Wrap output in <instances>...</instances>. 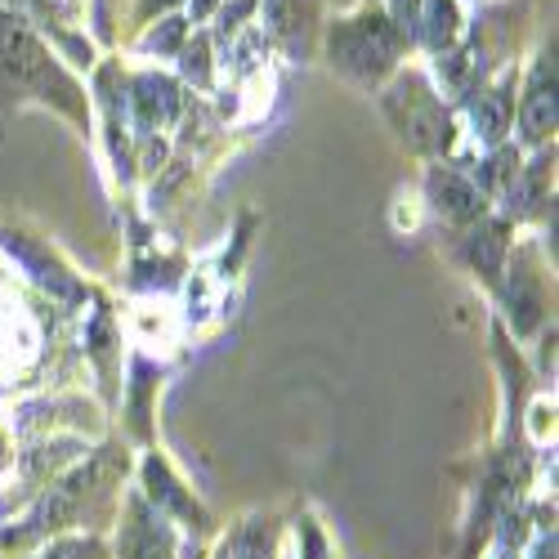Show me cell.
<instances>
[{
	"instance_id": "6da1fadb",
	"label": "cell",
	"mask_w": 559,
	"mask_h": 559,
	"mask_svg": "<svg viewBox=\"0 0 559 559\" xmlns=\"http://www.w3.org/2000/svg\"><path fill=\"white\" fill-rule=\"evenodd\" d=\"M332 55L345 72L354 76H381L394 59V27L381 10H367L358 14L349 27H341L332 36Z\"/></svg>"
},
{
	"instance_id": "7a4b0ae2",
	"label": "cell",
	"mask_w": 559,
	"mask_h": 559,
	"mask_svg": "<svg viewBox=\"0 0 559 559\" xmlns=\"http://www.w3.org/2000/svg\"><path fill=\"white\" fill-rule=\"evenodd\" d=\"M399 95H407V112H399V108H394V112H399L403 134L412 139V144H416V148H448V144H452V121L435 108V99L426 95V90L416 85V81H407Z\"/></svg>"
},
{
	"instance_id": "3957f363",
	"label": "cell",
	"mask_w": 559,
	"mask_h": 559,
	"mask_svg": "<svg viewBox=\"0 0 559 559\" xmlns=\"http://www.w3.org/2000/svg\"><path fill=\"white\" fill-rule=\"evenodd\" d=\"M555 130V63L542 59L537 76L528 85V99H524V134L528 139H546Z\"/></svg>"
},
{
	"instance_id": "277c9868",
	"label": "cell",
	"mask_w": 559,
	"mask_h": 559,
	"mask_svg": "<svg viewBox=\"0 0 559 559\" xmlns=\"http://www.w3.org/2000/svg\"><path fill=\"white\" fill-rule=\"evenodd\" d=\"M430 193H435V202L448 211V215H456V219H475L479 211H484V202H479V193H475V183H465V179H456V175H430Z\"/></svg>"
},
{
	"instance_id": "5b68a950",
	"label": "cell",
	"mask_w": 559,
	"mask_h": 559,
	"mask_svg": "<svg viewBox=\"0 0 559 559\" xmlns=\"http://www.w3.org/2000/svg\"><path fill=\"white\" fill-rule=\"evenodd\" d=\"M139 90V117H144V126H153V121H166L170 112H175V85L170 81H162V76H144L134 85Z\"/></svg>"
},
{
	"instance_id": "8992f818",
	"label": "cell",
	"mask_w": 559,
	"mask_h": 559,
	"mask_svg": "<svg viewBox=\"0 0 559 559\" xmlns=\"http://www.w3.org/2000/svg\"><path fill=\"white\" fill-rule=\"evenodd\" d=\"M475 126L484 139H501V130L510 126V95L506 90H492V95H484L475 104Z\"/></svg>"
},
{
	"instance_id": "52a82bcc",
	"label": "cell",
	"mask_w": 559,
	"mask_h": 559,
	"mask_svg": "<svg viewBox=\"0 0 559 559\" xmlns=\"http://www.w3.org/2000/svg\"><path fill=\"white\" fill-rule=\"evenodd\" d=\"M426 40L435 45V50H443V45L456 36V5L452 0H426Z\"/></svg>"
},
{
	"instance_id": "ba28073f",
	"label": "cell",
	"mask_w": 559,
	"mask_h": 559,
	"mask_svg": "<svg viewBox=\"0 0 559 559\" xmlns=\"http://www.w3.org/2000/svg\"><path fill=\"white\" fill-rule=\"evenodd\" d=\"M130 559H170V537L157 524H139L130 537Z\"/></svg>"
},
{
	"instance_id": "9c48e42d",
	"label": "cell",
	"mask_w": 559,
	"mask_h": 559,
	"mask_svg": "<svg viewBox=\"0 0 559 559\" xmlns=\"http://www.w3.org/2000/svg\"><path fill=\"white\" fill-rule=\"evenodd\" d=\"M501 228L492 224V228H484V238L475 233V242H471V255H475V264L484 269V273H497V264H501Z\"/></svg>"
},
{
	"instance_id": "30bf717a",
	"label": "cell",
	"mask_w": 559,
	"mask_h": 559,
	"mask_svg": "<svg viewBox=\"0 0 559 559\" xmlns=\"http://www.w3.org/2000/svg\"><path fill=\"white\" fill-rule=\"evenodd\" d=\"M183 72H189L198 85L211 81V68H206V40H193V50H183Z\"/></svg>"
},
{
	"instance_id": "8fae6325",
	"label": "cell",
	"mask_w": 559,
	"mask_h": 559,
	"mask_svg": "<svg viewBox=\"0 0 559 559\" xmlns=\"http://www.w3.org/2000/svg\"><path fill=\"white\" fill-rule=\"evenodd\" d=\"M179 36H183V19H166L162 32L148 36V45H157V50H170V45H179Z\"/></svg>"
},
{
	"instance_id": "7c38bea8",
	"label": "cell",
	"mask_w": 559,
	"mask_h": 559,
	"mask_svg": "<svg viewBox=\"0 0 559 559\" xmlns=\"http://www.w3.org/2000/svg\"><path fill=\"white\" fill-rule=\"evenodd\" d=\"M228 559H264V546L255 542V537H242L238 546H233V555Z\"/></svg>"
},
{
	"instance_id": "4fadbf2b",
	"label": "cell",
	"mask_w": 559,
	"mask_h": 559,
	"mask_svg": "<svg viewBox=\"0 0 559 559\" xmlns=\"http://www.w3.org/2000/svg\"><path fill=\"white\" fill-rule=\"evenodd\" d=\"M211 5H215V0H193V19H206V14H211Z\"/></svg>"
},
{
	"instance_id": "5bb4252c",
	"label": "cell",
	"mask_w": 559,
	"mask_h": 559,
	"mask_svg": "<svg viewBox=\"0 0 559 559\" xmlns=\"http://www.w3.org/2000/svg\"><path fill=\"white\" fill-rule=\"evenodd\" d=\"M153 5H175V0H148V10H153Z\"/></svg>"
},
{
	"instance_id": "9a60e30c",
	"label": "cell",
	"mask_w": 559,
	"mask_h": 559,
	"mask_svg": "<svg viewBox=\"0 0 559 559\" xmlns=\"http://www.w3.org/2000/svg\"><path fill=\"white\" fill-rule=\"evenodd\" d=\"M59 5H72V0H59Z\"/></svg>"
},
{
	"instance_id": "2e32d148",
	"label": "cell",
	"mask_w": 559,
	"mask_h": 559,
	"mask_svg": "<svg viewBox=\"0 0 559 559\" xmlns=\"http://www.w3.org/2000/svg\"><path fill=\"white\" fill-rule=\"evenodd\" d=\"M55 559H68V555H55Z\"/></svg>"
}]
</instances>
